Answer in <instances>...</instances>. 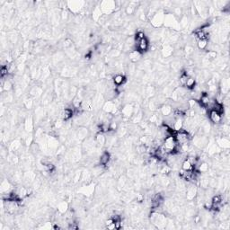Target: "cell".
I'll return each instance as SVG.
<instances>
[{
  "mask_svg": "<svg viewBox=\"0 0 230 230\" xmlns=\"http://www.w3.org/2000/svg\"><path fill=\"white\" fill-rule=\"evenodd\" d=\"M164 25H165L167 28H171V29L176 30V31H179V30L182 29L179 22H178V20H177V18L172 13L165 14L164 21Z\"/></svg>",
  "mask_w": 230,
  "mask_h": 230,
  "instance_id": "6da1fadb",
  "label": "cell"
},
{
  "mask_svg": "<svg viewBox=\"0 0 230 230\" xmlns=\"http://www.w3.org/2000/svg\"><path fill=\"white\" fill-rule=\"evenodd\" d=\"M164 16H165V13H164V10H162V9L156 10V12L153 14L151 16V18H150V24L154 27H161L162 25H164Z\"/></svg>",
  "mask_w": 230,
  "mask_h": 230,
  "instance_id": "7a4b0ae2",
  "label": "cell"
},
{
  "mask_svg": "<svg viewBox=\"0 0 230 230\" xmlns=\"http://www.w3.org/2000/svg\"><path fill=\"white\" fill-rule=\"evenodd\" d=\"M151 219L153 221V224L159 228H165L167 225V220L165 216L160 213H153L151 216Z\"/></svg>",
  "mask_w": 230,
  "mask_h": 230,
  "instance_id": "3957f363",
  "label": "cell"
},
{
  "mask_svg": "<svg viewBox=\"0 0 230 230\" xmlns=\"http://www.w3.org/2000/svg\"><path fill=\"white\" fill-rule=\"evenodd\" d=\"M116 2L114 1H103L100 4V8L104 14H110L115 11Z\"/></svg>",
  "mask_w": 230,
  "mask_h": 230,
  "instance_id": "277c9868",
  "label": "cell"
},
{
  "mask_svg": "<svg viewBox=\"0 0 230 230\" xmlns=\"http://www.w3.org/2000/svg\"><path fill=\"white\" fill-rule=\"evenodd\" d=\"M193 145L200 149H203L207 148L208 143H209V138L206 137V135H197L193 138Z\"/></svg>",
  "mask_w": 230,
  "mask_h": 230,
  "instance_id": "5b68a950",
  "label": "cell"
},
{
  "mask_svg": "<svg viewBox=\"0 0 230 230\" xmlns=\"http://www.w3.org/2000/svg\"><path fill=\"white\" fill-rule=\"evenodd\" d=\"M85 4V2H84V1H70V2L67 3L68 9L74 14H78L84 8Z\"/></svg>",
  "mask_w": 230,
  "mask_h": 230,
  "instance_id": "8992f818",
  "label": "cell"
},
{
  "mask_svg": "<svg viewBox=\"0 0 230 230\" xmlns=\"http://www.w3.org/2000/svg\"><path fill=\"white\" fill-rule=\"evenodd\" d=\"M103 110L105 113H109L111 115H115L118 109H117V105L115 104V102L113 101H107L105 102V104L103 106Z\"/></svg>",
  "mask_w": 230,
  "mask_h": 230,
  "instance_id": "52a82bcc",
  "label": "cell"
},
{
  "mask_svg": "<svg viewBox=\"0 0 230 230\" xmlns=\"http://www.w3.org/2000/svg\"><path fill=\"white\" fill-rule=\"evenodd\" d=\"M135 111V107L133 106L132 104H127L123 106L122 109V115L123 118H127L130 119L132 117V115L134 114Z\"/></svg>",
  "mask_w": 230,
  "mask_h": 230,
  "instance_id": "ba28073f",
  "label": "cell"
},
{
  "mask_svg": "<svg viewBox=\"0 0 230 230\" xmlns=\"http://www.w3.org/2000/svg\"><path fill=\"white\" fill-rule=\"evenodd\" d=\"M198 194V190L197 187L194 184H190L189 187H187L186 189V198L189 201H192L196 198Z\"/></svg>",
  "mask_w": 230,
  "mask_h": 230,
  "instance_id": "9c48e42d",
  "label": "cell"
},
{
  "mask_svg": "<svg viewBox=\"0 0 230 230\" xmlns=\"http://www.w3.org/2000/svg\"><path fill=\"white\" fill-rule=\"evenodd\" d=\"M88 136V130L87 128L84 127V126H80L77 128V131H76V137L77 139L79 140H85Z\"/></svg>",
  "mask_w": 230,
  "mask_h": 230,
  "instance_id": "30bf717a",
  "label": "cell"
},
{
  "mask_svg": "<svg viewBox=\"0 0 230 230\" xmlns=\"http://www.w3.org/2000/svg\"><path fill=\"white\" fill-rule=\"evenodd\" d=\"M217 145L219 148H223V149H228L229 148V139L228 138V136H222L219 137L216 139Z\"/></svg>",
  "mask_w": 230,
  "mask_h": 230,
  "instance_id": "8fae6325",
  "label": "cell"
},
{
  "mask_svg": "<svg viewBox=\"0 0 230 230\" xmlns=\"http://www.w3.org/2000/svg\"><path fill=\"white\" fill-rule=\"evenodd\" d=\"M173 112H174L173 108L169 104H163L162 106L160 107V114L164 116V117H168V116L172 115Z\"/></svg>",
  "mask_w": 230,
  "mask_h": 230,
  "instance_id": "7c38bea8",
  "label": "cell"
},
{
  "mask_svg": "<svg viewBox=\"0 0 230 230\" xmlns=\"http://www.w3.org/2000/svg\"><path fill=\"white\" fill-rule=\"evenodd\" d=\"M74 110L71 108H65L63 110V111H62V113H61V118H62V120L64 121V122H68L69 121L72 117H73V115H74Z\"/></svg>",
  "mask_w": 230,
  "mask_h": 230,
  "instance_id": "4fadbf2b",
  "label": "cell"
},
{
  "mask_svg": "<svg viewBox=\"0 0 230 230\" xmlns=\"http://www.w3.org/2000/svg\"><path fill=\"white\" fill-rule=\"evenodd\" d=\"M174 53V47L169 45V44H166L163 47L162 51H161V54L164 58H169L171 57Z\"/></svg>",
  "mask_w": 230,
  "mask_h": 230,
  "instance_id": "5bb4252c",
  "label": "cell"
},
{
  "mask_svg": "<svg viewBox=\"0 0 230 230\" xmlns=\"http://www.w3.org/2000/svg\"><path fill=\"white\" fill-rule=\"evenodd\" d=\"M209 119H210V121L213 122V123L218 124V123H220L221 121H222V115L219 114L218 112L215 111L211 110L209 111Z\"/></svg>",
  "mask_w": 230,
  "mask_h": 230,
  "instance_id": "9a60e30c",
  "label": "cell"
},
{
  "mask_svg": "<svg viewBox=\"0 0 230 230\" xmlns=\"http://www.w3.org/2000/svg\"><path fill=\"white\" fill-rule=\"evenodd\" d=\"M129 58L133 62V63H136V62H138L141 58H142V55H141V52L138 51V50H134V51H131L129 54Z\"/></svg>",
  "mask_w": 230,
  "mask_h": 230,
  "instance_id": "2e32d148",
  "label": "cell"
},
{
  "mask_svg": "<svg viewBox=\"0 0 230 230\" xmlns=\"http://www.w3.org/2000/svg\"><path fill=\"white\" fill-rule=\"evenodd\" d=\"M81 192L82 194L84 195H87V196H90L93 194V192L95 191V185H93V183L91 184H86L85 186L82 187V189L79 190Z\"/></svg>",
  "mask_w": 230,
  "mask_h": 230,
  "instance_id": "e0dca14e",
  "label": "cell"
},
{
  "mask_svg": "<svg viewBox=\"0 0 230 230\" xmlns=\"http://www.w3.org/2000/svg\"><path fill=\"white\" fill-rule=\"evenodd\" d=\"M149 49V41L147 40V38L142 39L141 41H138V51L140 52H145L147 51Z\"/></svg>",
  "mask_w": 230,
  "mask_h": 230,
  "instance_id": "ac0fdd59",
  "label": "cell"
},
{
  "mask_svg": "<svg viewBox=\"0 0 230 230\" xmlns=\"http://www.w3.org/2000/svg\"><path fill=\"white\" fill-rule=\"evenodd\" d=\"M110 160H111V155H110V153L109 152H104L101 155V156H100L99 164H100V165L104 166V165H106L110 162Z\"/></svg>",
  "mask_w": 230,
  "mask_h": 230,
  "instance_id": "d6986e66",
  "label": "cell"
},
{
  "mask_svg": "<svg viewBox=\"0 0 230 230\" xmlns=\"http://www.w3.org/2000/svg\"><path fill=\"white\" fill-rule=\"evenodd\" d=\"M22 148V142L20 139H14L12 141V143L10 144V147H9V150L10 152H16V151H19Z\"/></svg>",
  "mask_w": 230,
  "mask_h": 230,
  "instance_id": "ffe728a7",
  "label": "cell"
},
{
  "mask_svg": "<svg viewBox=\"0 0 230 230\" xmlns=\"http://www.w3.org/2000/svg\"><path fill=\"white\" fill-rule=\"evenodd\" d=\"M33 123H34V121L32 119V116H28L25 119V130L27 131V132H32V130H33Z\"/></svg>",
  "mask_w": 230,
  "mask_h": 230,
  "instance_id": "44dd1931",
  "label": "cell"
},
{
  "mask_svg": "<svg viewBox=\"0 0 230 230\" xmlns=\"http://www.w3.org/2000/svg\"><path fill=\"white\" fill-rule=\"evenodd\" d=\"M42 93H43V90L39 85H34L30 90V95L33 97H39L42 95Z\"/></svg>",
  "mask_w": 230,
  "mask_h": 230,
  "instance_id": "7402d4cb",
  "label": "cell"
},
{
  "mask_svg": "<svg viewBox=\"0 0 230 230\" xmlns=\"http://www.w3.org/2000/svg\"><path fill=\"white\" fill-rule=\"evenodd\" d=\"M112 80H113V84L114 85H116L117 86H120V85H123L126 82V77L123 75H122V74H118V75H116V76L113 77Z\"/></svg>",
  "mask_w": 230,
  "mask_h": 230,
  "instance_id": "603a6c76",
  "label": "cell"
},
{
  "mask_svg": "<svg viewBox=\"0 0 230 230\" xmlns=\"http://www.w3.org/2000/svg\"><path fill=\"white\" fill-rule=\"evenodd\" d=\"M136 9H137V3L136 2H130L129 5L125 8V13L129 15L133 14L135 13Z\"/></svg>",
  "mask_w": 230,
  "mask_h": 230,
  "instance_id": "cb8c5ba5",
  "label": "cell"
},
{
  "mask_svg": "<svg viewBox=\"0 0 230 230\" xmlns=\"http://www.w3.org/2000/svg\"><path fill=\"white\" fill-rule=\"evenodd\" d=\"M143 111L140 110V111H136L135 113L132 115V117H131V122H133V123H139V122H141L142 121V119H143Z\"/></svg>",
  "mask_w": 230,
  "mask_h": 230,
  "instance_id": "d4e9b609",
  "label": "cell"
},
{
  "mask_svg": "<svg viewBox=\"0 0 230 230\" xmlns=\"http://www.w3.org/2000/svg\"><path fill=\"white\" fill-rule=\"evenodd\" d=\"M68 210V203L64 201V202H61L58 204V211L60 213V214H64V213H67Z\"/></svg>",
  "mask_w": 230,
  "mask_h": 230,
  "instance_id": "484cf974",
  "label": "cell"
},
{
  "mask_svg": "<svg viewBox=\"0 0 230 230\" xmlns=\"http://www.w3.org/2000/svg\"><path fill=\"white\" fill-rule=\"evenodd\" d=\"M183 118H176L172 129L175 130V131H179L180 130L183 129Z\"/></svg>",
  "mask_w": 230,
  "mask_h": 230,
  "instance_id": "4316f807",
  "label": "cell"
},
{
  "mask_svg": "<svg viewBox=\"0 0 230 230\" xmlns=\"http://www.w3.org/2000/svg\"><path fill=\"white\" fill-rule=\"evenodd\" d=\"M209 170V164L207 162H205V161H203V162L201 163V164H199L198 168H197V171H198L199 173H208Z\"/></svg>",
  "mask_w": 230,
  "mask_h": 230,
  "instance_id": "83f0119b",
  "label": "cell"
},
{
  "mask_svg": "<svg viewBox=\"0 0 230 230\" xmlns=\"http://www.w3.org/2000/svg\"><path fill=\"white\" fill-rule=\"evenodd\" d=\"M182 169L184 170V171H190V170H193V165L192 164L190 163L189 159H184L183 163H182Z\"/></svg>",
  "mask_w": 230,
  "mask_h": 230,
  "instance_id": "f1b7e54d",
  "label": "cell"
},
{
  "mask_svg": "<svg viewBox=\"0 0 230 230\" xmlns=\"http://www.w3.org/2000/svg\"><path fill=\"white\" fill-rule=\"evenodd\" d=\"M13 89V84L12 82L8 79L5 80V81L2 83V90L3 91H6V92H9L10 90Z\"/></svg>",
  "mask_w": 230,
  "mask_h": 230,
  "instance_id": "f546056e",
  "label": "cell"
},
{
  "mask_svg": "<svg viewBox=\"0 0 230 230\" xmlns=\"http://www.w3.org/2000/svg\"><path fill=\"white\" fill-rule=\"evenodd\" d=\"M103 12L100 8V6H95L93 10V18L95 19V21H98L102 16H103Z\"/></svg>",
  "mask_w": 230,
  "mask_h": 230,
  "instance_id": "4dcf8cb0",
  "label": "cell"
},
{
  "mask_svg": "<svg viewBox=\"0 0 230 230\" xmlns=\"http://www.w3.org/2000/svg\"><path fill=\"white\" fill-rule=\"evenodd\" d=\"M11 189V184L7 180H4L1 183V191L2 192H9V190Z\"/></svg>",
  "mask_w": 230,
  "mask_h": 230,
  "instance_id": "1f68e13d",
  "label": "cell"
},
{
  "mask_svg": "<svg viewBox=\"0 0 230 230\" xmlns=\"http://www.w3.org/2000/svg\"><path fill=\"white\" fill-rule=\"evenodd\" d=\"M195 85H196V79L192 77H189L187 81L185 83V86L187 87V89H193L195 87Z\"/></svg>",
  "mask_w": 230,
  "mask_h": 230,
  "instance_id": "d6a6232c",
  "label": "cell"
},
{
  "mask_svg": "<svg viewBox=\"0 0 230 230\" xmlns=\"http://www.w3.org/2000/svg\"><path fill=\"white\" fill-rule=\"evenodd\" d=\"M172 14H174L177 19H178V18L180 19V18L183 15V8H182L181 6H175V7H174L173 13H172Z\"/></svg>",
  "mask_w": 230,
  "mask_h": 230,
  "instance_id": "836d02e7",
  "label": "cell"
},
{
  "mask_svg": "<svg viewBox=\"0 0 230 230\" xmlns=\"http://www.w3.org/2000/svg\"><path fill=\"white\" fill-rule=\"evenodd\" d=\"M35 115H36V120L37 122L42 121L44 117V111L41 107H37L35 110Z\"/></svg>",
  "mask_w": 230,
  "mask_h": 230,
  "instance_id": "e575fe53",
  "label": "cell"
},
{
  "mask_svg": "<svg viewBox=\"0 0 230 230\" xmlns=\"http://www.w3.org/2000/svg\"><path fill=\"white\" fill-rule=\"evenodd\" d=\"M197 46L200 50H205L208 46H209V41L208 39H202V40H198L197 42Z\"/></svg>",
  "mask_w": 230,
  "mask_h": 230,
  "instance_id": "d590c367",
  "label": "cell"
},
{
  "mask_svg": "<svg viewBox=\"0 0 230 230\" xmlns=\"http://www.w3.org/2000/svg\"><path fill=\"white\" fill-rule=\"evenodd\" d=\"M127 183V180L124 176H122L119 180H118V183H117V189L119 190H122L124 189V187L126 186Z\"/></svg>",
  "mask_w": 230,
  "mask_h": 230,
  "instance_id": "8d00e7d4",
  "label": "cell"
},
{
  "mask_svg": "<svg viewBox=\"0 0 230 230\" xmlns=\"http://www.w3.org/2000/svg\"><path fill=\"white\" fill-rule=\"evenodd\" d=\"M145 93H146V95L148 96V97H151V98H153L155 95H156V88L154 87V86H148V87H146V90H145Z\"/></svg>",
  "mask_w": 230,
  "mask_h": 230,
  "instance_id": "74e56055",
  "label": "cell"
},
{
  "mask_svg": "<svg viewBox=\"0 0 230 230\" xmlns=\"http://www.w3.org/2000/svg\"><path fill=\"white\" fill-rule=\"evenodd\" d=\"M117 131V136L119 137V138H122V137H124V136L126 135V133H127V128L126 127H120V128H118V130H116Z\"/></svg>",
  "mask_w": 230,
  "mask_h": 230,
  "instance_id": "f35d334b",
  "label": "cell"
},
{
  "mask_svg": "<svg viewBox=\"0 0 230 230\" xmlns=\"http://www.w3.org/2000/svg\"><path fill=\"white\" fill-rule=\"evenodd\" d=\"M211 202L213 204H222V196L221 195H214L211 198Z\"/></svg>",
  "mask_w": 230,
  "mask_h": 230,
  "instance_id": "ab89813d",
  "label": "cell"
},
{
  "mask_svg": "<svg viewBox=\"0 0 230 230\" xmlns=\"http://www.w3.org/2000/svg\"><path fill=\"white\" fill-rule=\"evenodd\" d=\"M207 59L209 61V60H213V59H216L217 58V52L215 51H209L208 53H207V56H206Z\"/></svg>",
  "mask_w": 230,
  "mask_h": 230,
  "instance_id": "60d3db41",
  "label": "cell"
},
{
  "mask_svg": "<svg viewBox=\"0 0 230 230\" xmlns=\"http://www.w3.org/2000/svg\"><path fill=\"white\" fill-rule=\"evenodd\" d=\"M33 100L32 98H27L25 100V105L27 109H32L33 106Z\"/></svg>",
  "mask_w": 230,
  "mask_h": 230,
  "instance_id": "b9f144b4",
  "label": "cell"
},
{
  "mask_svg": "<svg viewBox=\"0 0 230 230\" xmlns=\"http://www.w3.org/2000/svg\"><path fill=\"white\" fill-rule=\"evenodd\" d=\"M184 51V53H186L187 55L192 54L194 52V48L191 45H186L184 47V51Z\"/></svg>",
  "mask_w": 230,
  "mask_h": 230,
  "instance_id": "7bdbcfd3",
  "label": "cell"
},
{
  "mask_svg": "<svg viewBox=\"0 0 230 230\" xmlns=\"http://www.w3.org/2000/svg\"><path fill=\"white\" fill-rule=\"evenodd\" d=\"M144 38H146L144 32H138L136 33V35H135L136 41H138H138H141V40H142V39H144Z\"/></svg>",
  "mask_w": 230,
  "mask_h": 230,
  "instance_id": "ee69618b",
  "label": "cell"
},
{
  "mask_svg": "<svg viewBox=\"0 0 230 230\" xmlns=\"http://www.w3.org/2000/svg\"><path fill=\"white\" fill-rule=\"evenodd\" d=\"M171 68H172V69H173L174 71L177 72V71L181 68V64H180V62H178V61H175V62L172 63Z\"/></svg>",
  "mask_w": 230,
  "mask_h": 230,
  "instance_id": "f6af8a7d",
  "label": "cell"
},
{
  "mask_svg": "<svg viewBox=\"0 0 230 230\" xmlns=\"http://www.w3.org/2000/svg\"><path fill=\"white\" fill-rule=\"evenodd\" d=\"M114 225H115V229H120V228L122 227V220H121V219H119V220L114 221Z\"/></svg>",
  "mask_w": 230,
  "mask_h": 230,
  "instance_id": "bcb514c9",
  "label": "cell"
},
{
  "mask_svg": "<svg viewBox=\"0 0 230 230\" xmlns=\"http://www.w3.org/2000/svg\"><path fill=\"white\" fill-rule=\"evenodd\" d=\"M68 17V13L67 11H65V10H63L62 12H61V18L64 20V19H67Z\"/></svg>",
  "mask_w": 230,
  "mask_h": 230,
  "instance_id": "7dc6e473",
  "label": "cell"
},
{
  "mask_svg": "<svg viewBox=\"0 0 230 230\" xmlns=\"http://www.w3.org/2000/svg\"><path fill=\"white\" fill-rule=\"evenodd\" d=\"M112 223H114V220H113V218H112V217L109 218V219H107V220L105 221V225H106L107 227H108L109 225L112 224Z\"/></svg>",
  "mask_w": 230,
  "mask_h": 230,
  "instance_id": "c3c4849f",
  "label": "cell"
},
{
  "mask_svg": "<svg viewBox=\"0 0 230 230\" xmlns=\"http://www.w3.org/2000/svg\"><path fill=\"white\" fill-rule=\"evenodd\" d=\"M107 228H108V229H110V230L115 229V225H114V223H112V224L109 225L108 227H107Z\"/></svg>",
  "mask_w": 230,
  "mask_h": 230,
  "instance_id": "681fc988",
  "label": "cell"
},
{
  "mask_svg": "<svg viewBox=\"0 0 230 230\" xmlns=\"http://www.w3.org/2000/svg\"><path fill=\"white\" fill-rule=\"evenodd\" d=\"M148 63H149V64H151V63H150L149 61H148ZM144 64H147V61H145V62H144ZM146 67H149V65H146Z\"/></svg>",
  "mask_w": 230,
  "mask_h": 230,
  "instance_id": "f907efd6",
  "label": "cell"
}]
</instances>
